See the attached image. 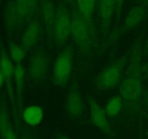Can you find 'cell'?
<instances>
[{
    "label": "cell",
    "instance_id": "23",
    "mask_svg": "<svg viewBox=\"0 0 148 139\" xmlns=\"http://www.w3.org/2000/svg\"><path fill=\"white\" fill-rule=\"evenodd\" d=\"M4 81H5V79H4V75H3V74L1 73V72L0 71V88L2 86V85L4 84Z\"/></svg>",
    "mask_w": 148,
    "mask_h": 139
},
{
    "label": "cell",
    "instance_id": "24",
    "mask_svg": "<svg viewBox=\"0 0 148 139\" xmlns=\"http://www.w3.org/2000/svg\"><path fill=\"white\" fill-rule=\"evenodd\" d=\"M145 52L148 54V36L146 40V44H145Z\"/></svg>",
    "mask_w": 148,
    "mask_h": 139
},
{
    "label": "cell",
    "instance_id": "22",
    "mask_svg": "<svg viewBox=\"0 0 148 139\" xmlns=\"http://www.w3.org/2000/svg\"><path fill=\"white\" fill-rule=\"evenodd\" d=\"M143 76L145 79H148V62L145 65L143 66Z\"/></svg>",
    "mask_w": 148,
    "mask_h": 139
},
{
    "label": "cell",
    "instance_id": "16",
    "mask_svg": "<svg viewBox=\"0 0 148 139\" xmlns=\"http://www.w3.org/2000/svg\"><path fill=\"white\" fill-rule=\"evenodd\" d=\"M25 69L20 64L16 65L14 66V75H13V79L14 81L15 84L16 94L18 98L19 104H20L22 98V94L25 88Z\"/></svg>",
    "mask_w": 148,
    "mask_h": 139
},
{
    "label": "cell",
    "instance_id": "12",
    "mask_svg": "<svg viewBox=\"0 0 148 139\" xmlns=\"http://www.w3.org/2000/svg\"><path fill=\"white\" fill-rule=\"evenodd\" d=\"M41 35V28L37 20L32 22L26 28L21 38L20 46L25 52L30 50L38 41Z\"/></svg>",
    "mask_w": 148,
    "mask_h": 139
},
{
    "label": "cell",
    "instance_id": "2",
    "mask_svg": "<svg viewBox=\"0 0 148 139\" xmlns=\"http://www.w3.org/2000/svg\"><path fill=\"white\" fill-rule=\"evenodd\" d=\"M40 7V3L35 0H18L10 1L5 12L6 25L9 30H14L33 18Z\"/></svg>",
    "mask_w": 148,
    "mask_h": 139
},
{
    "label": "cell",
    "instance_id": "1",
    "mask_svg": "<svg viewBox=\"0 0 148 139\" xmlns=\"http://www.w3.org/2000/svg\"><path fill=\"white\" fill-rule=\"evenodd\" d=\"M143 66L140 41L133 46L125 77L119 87V96L127 111L136 112L143 100Z\"/></svg>",
    "mask_w": 148,
    "mask_h": 139
},
{
    "label": "cell",
    "instance_id": "18",
    "mask_svg": "<svg viewBox=\"0 0 148 139\" xmlns=\"http://www.w3.org/2000/svg\"><path fill=\"white\" fill-rule=\"evenodd\" d=\"M124 104H123L122 100L120 98L119 96H115L108 100L106 104L105 111L107 115L110 117H114L120 112Z\"/></svg>",
    "mask_w": 148,
    "mask_h": 139
},
{
    "label": "cell",
    "instance_id": "13",
    "mask_svg": "<svg viewBox=\"0 0 148 139\" xmlns=\"http://www.w3.org/2000/svg\"><path fill=\"white\" fill-rule=\"evenodd\" d=\"M14 66L13 65L11 59L7 56L5 52H2L0 54V71L3 74L7 84L8 94L10 98L12 99L14 104V97H13L12 80L14 75Z\"/></svg>",
    "mask_w": 148,
    "mask_h": 139
},
{
    "label": "cell",
    "instance_id": "3",
    "mask_svg": "<svg viewBox=\"0 0 148 139\" xmlns=\"http://www.w3.org/2000/svg\"><path fill=\"white\" fill-rule=\"evenodd\" d=\"M71 36L83 53H88L95 41V29L91 19H88L75 10L72 14Z\"/></svg>",
    "mask_w": 148,
    "mask_h": 139
},
{
    "label": "cell",
    "instance_id": "20",
    "mask_svg": "<svg viewBox=\"0 0 148 139\" xmlns=\"http://www.w3.org/2000/svg\"><path fill=\"white\" fill-rule=\"evenodd\" d=\"M25 52L23 48L17 43H12L10 46V57L17 65L20 64L24 60L26 56Z\"/></svg>",
    "mask_w": 148,
    "mask_h": 139
},
{
    "label": "cell",
    "instance_id": "26",
    "mask_svg": "<svg viewBox=\"0 0 148 139\" xmlns=\"http://www.w3.org/2000/svg\"><path fill=\"white\" fill-rule=\"evenodd\" d=\"M23 139H29V138H23Z\"/></svg>",
    "mask_w": 148,
    "mask_h": 139
},
{
    "label": "cell",
    "instance_id": "4",
    "mask_svg": "<svg viewBox=\"0 0 148 139\" xmlns=\"http://www.w3.org/2000/svg\"><path fill=\"white\" fill-rule=\"evenodd\" d=\"M127 65L125 56H121L104 68L94 80V85L100 91L114 89L121 84Z\"/></svg>",
    "mask_w": 148,
    "mask_h": 139
},
{
    "label": "cell",
    "instance_id": "17",
    "mask_svg": "<svg viewBox=\"0 0 148 139\" xmlns=\"http://www.w3.org/2000/svg\"><path fill=\"white\" fill-rule=\"evenodd\" d=\"M96 4L97 1L94 0H80L76 2L75 10L84 17L92 20V13L96 7Z\"/></svg>",
    "mask_w": 148,
    "mask_h": 139
},
{
    "label": "cell",
    "instance_id": "6",
    "mask_svg": "<svg viewBox=\"0 0 148 139\" xmlns=\"http://www.w3.org/2000/svg\"><path fill=\"white\" fill-rule=\"evenodd\" d=\"M72 14L66 6L59 5L53 26L51 38L56 46L62 47L71 36Z\"/></svg>",
    "mask_w": 148,
    "mask_h": 139
},
{
    "label": "cell",
    "instance_id": "7",
    "mask_svg": "<svg viewBox=\"0 0 148 139\" xmlns=\"http://www.w3.org/2000/svg\"><path fill=\"white\" fill-rule=\"evenodd\" d=\"M88 103L92 124L101 130L104 134L108 136H112V130L107 119V114L105 109L103 108L101 104L92 96H88Z\"/></svg>",
    "mask_w": 148,
    "mask_h": 139
},
{
    "label": "cell",
    "instance_id": "11",
    "mask_svg": "<svg viewBox=\"0 0 148 139\" xmlns=\"http://www.w3.org/2000/svg\"><path fill=\"white\" fill-rule=\"evenodd\" d=\"M66 109L67 114L74 118L79 117L83 113V100L76 83H73L68 91L66 99Z\"/></svg>",
    "mask_w": 148,
    "mask_h": 139
},
{
    "label": "cell",
    "instance_id": "27",
    "mask_svg": "<svg viewBox=\"0 0 148 139\" xmlns=\"http://www.w3.org/2000/svg\"><path fill=\"white\" fill-rule=\"evenodd\" d=\"M147 117H148V114H147Z\"/></svg>",
    "mask_w": 148,
    "mask_h": 139
},
{
    "label": "cell",
    "instance_id": "5",
    "mask_svg": "<svg viewBox=\"0 0 148 139\" xmlns=\"http://www.w3.org/2000/svg\"><path fill=\"white\" fill-rule=\"evenodd\" d=\"M73 62V50L70 46L65 48L58 55L53 67V82L55 85L65 88L71 79Z\"/></svg>",
    "mask_w": 148,
    "mask_h": 139
},
{
    "label": "cell",
    "instance_id": "15",
    "mask_svg": "<svg viewBox=\"0 0 148 139\" xmlns=\"http://www.w3.org/2000/svg\"><path fill=\"white\" fill-rule=\"evenodd\" d=\"M24 121L31 126H37L43 122L44 112L41 107L37 105H31L26 107L23 113Z\"/></svg>",
    "mask_w": 148,
    "mask_h": 139
},
{
    "label": "cell",
    "instance_id": "14",
    "mask_svg": "<svg viewBox=\"0 0 148 139\" xmlns=\"http://www.w3.org/2000/svg\"><path fill=\"white\" fill-rule=\"evenodd\" d=\"M40 9L42 19L46 26L48 34L51 36L53 26L56 19L57 7L53 1H43L40 2Z\"/></svg>",
    "mask_w": 148,
    "mask_h": 139
},
{
    "label": "cell",
    "instance_id": "21",
    "mask_svg": "<svg viewBox=\"0 0 148 139\" xmlns=\"http://www.w3.org/2000/svg\"><path fill=\"white\" fill-rule=\"evenodd\" d=\"M143 101H144V104H145V106L146 109L148 110V89L145 86L144 88H143Z\"/></svg>",
    "mask_w": 148,
    "mask_h": 139
},
{
    "label": "cell",
    "instance_id": "25",
    "mask_svg": "<svg viewBox=\"0 0 148 139\" xmlns=\"http://www.w3.org/2000/svg\"><path fill=\"white\" fill-rule=\"evenodd\" d=\"M58 139H70L67 137H65V136H60V137L58 138Z\"/></svg>",
    "mask_w": 148,
    "mask_h": 139
},
{
    "label": "cell",
    "instance_id": "8",
    "mask_svg": "<svg viewBox=\"0 0 148 139\" xmlns=\"http://www.w3.org/2000/svg\"><path fill=\"white\" fill-rule=\"evenodd\" d=\"M147 15L148 2H142L134 6L127 14L120 28V33H124L137 28L145 21Z\"/></svg>",
    "mask_w": 148,
    "mask_h": 139
},
{
    "label": "cell",
    "instance_id": "9",
    "mask_svg": "<svg viewBox=\"0 0 148 139\" xmlns=\"http://www.w3.org/2000/svg\"><path fill=\"white\" fill-rule=\"evenodd\" d=\"M49 71V59L44 52H36L29 60L28 75L33 81H40L46 76Z\"/></svg>",
    "mask_w": 148,
    "mask_h": 139
},
{
    "label": "cell",
    "instance_id": "10",
    "mask_svg": "<svg viewBox=\"0 0 148 139\" xmlns=\"http://www.w3.org/2000/svg\"><path fill=\"white\" fill-rule=\"evenodd\" d=\"M118 1L112 0H103L97 1L101 32L107 36L109 33L113 17L116 10Z\"/></svg>",
    "mask_w": 148,
    "mask_h": 139
},
{
    "label": "cell",
    "instance_id": "19",
    "mask_svg": "<svg viewBox=\"0 0 148 139\" xmlns=\"http://www.w3.org/2000/svg\"><path fill=\"white\" fill-rule=\"evenodd\" d=\"M12 130L7 108L4 104H1L0 106V136L1 138L4 137L7 133Z\"/></svg>",
    "mask_w": 148,
    "mask_h": 139
}]
</instances>
